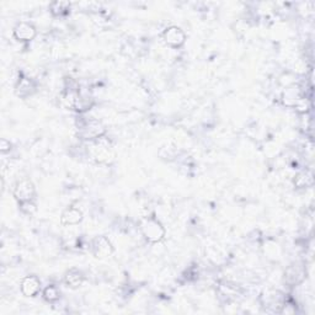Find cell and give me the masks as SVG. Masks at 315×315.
Wrapping results in <instances>:
<instances>
[{
  "label": "cell",
  "mask_w": 315,
  "mask_h": 315,
  "mask_svg": "<svg viewBox=\"0 0 315 315\" xmlns=\"http://www.w3.org/2000/svg\"><path fill=\"white\" fill-rule=\"evenodd\" d=\"M20 204H21V211L27 214H32L34 211H36V204H34L32 201L21 202Z\"/></svg>",
  "instance_id": "17"
},
{
  "label": "cell",
  "mask_w": 315,
  "mask_h": 315,
  "mask_svg": "<svg viewBox=\"0 0 315 315\" xmlns=\"http://www.w3.org/2000/svg\"><path fill=\"white\" fill-rule=\"evenodd\" d=\"M39 289V281L34 276L26 277L21 283V290L27 297H33Z\"/></svg>",
  "instance_id": "9"
},
{
  "label": "cell",
  "mask_w": 315,
  "mask_h": 315,
  "mask_svg": "<svg viewBox=\"0 0 315 315\" xmlns=\"http://www.w3.org/2000/svg\"><path fill=\"white\" fill-rule=\"evenodd\" d=\"M36 34V30L32 25L27 24V22H20L14 30V36L16 37L19 41H30Z\"/></svg>",
  "instance_id": "7"
},
{
  "label": "cell",
  "mask_w": 315,
  "mask_h": 315,
  "mask_svg": "<svg viewBox=\"0 0 315 315\" xmlns=\"http://www.w3.org/2000/svg\"><path fill=\"white\" fill-rule=\"evenodd\" d=\"M94 252L97 257L110 256L112 253V246H111L110 241L105 236H100V238L95 239V241H94Z\"/></svg>",
  "instance_id": "8"
},
{
  "label": "cell",
  "mask_w": 315,
  "mask_h": 315,
  "mask_svg": "<svg viewBox=\"0 0 315 315\" xmlns=\"http://www.w3.org/2000/svg\"><path fill=\"white\" fill-rule=\"evenodd\" d=\"M79 129H80V135L83 138H85V139H96V138H100L103 134V132H105L103 126L98 121L95 120L84 122L79 127Z\"/></svg>",
  "instance_id": "2"
},
{
  "label": "cell",
  "mask_w": 315,
  "mask_h": 315,
  "mask_svg": "<svg viewBox=\"0 0 315 315\" xmlns=\"http://www.w3.org/2000/svg\"><path fill=\"white\" fill-rule=\"evenodd\" d=\"M43 294H44V298H46L47 300H49V302H54V300H57L59 298L58 289H57L56 287H53V285L47 287L46 289H44Z\"/></svg>",
  "instance_id": "15"
},
{
  "label": "cell",
  "mask_w": 315,
  "mask_h": 315,
  "mask_svg": "<svg viewBox=\"0 0 315 315\" xmlns=\"http://www.w3.org/2000/svg\"><path fill=\"white\" fill-rule=\"evenodd\" d=\"M14 194L17 198V201L21 203V202H26V201H32L36 194V191H34V187L32 185V182L30 180H21L16 184V187L14 189Z\"/></svg>",
  "instance_id": "3"
},
{
  "label": "cell",
  "mask_w": 315,
  "mask_h": 315,
  "mask_svg": "<svg viewBox=\"0 0 315 315\" xmlns=\"http://www.w3.org/2000/svg\"><path fill=\"white\" fill-rule=\"evenodd\" d=\"M65 283L73 288L79 287L83 283V275L75 270L69 271L65 276Z\"/></svg>",
  "instance_id": "14"
},
{
  "label": "cell",
  "mask_w": 315,
  "mask_h": 315,
  "mask_svg": "<svg viewBox=\"0 0 315 315\" xmlns=\"http://www.w3.org/2000/svg\"><path fill=\"white\" fill-rule=\"evenodd\" d=\"M34 85L32 84V81L30 79L24 78L19 81L17 84V95L20 96H27L33 91Z\"/></svg>",
  "instance_id": "13"
},
{
  "label": "cell",
  "mask_w": 315,
  "mask_h": 315,
  "mask_svg": "<svg viewBox=\"0 0 315 315\" xmlns=\"http://www.w3.org/2000/svg\"><path fill=\"white\" fill-rule=\"evenodd\" d=\"M162 37H164V41L171 47L182 46L185 42V38H186L185 32L180 27L176 26H171L165 30L164 33H162Z\"/></svg>",
  "instance_id": "4"
},
{
  "label": "cell",
  "mask_w": 315,
  "mask_h": 315,
  "mask_svg": "<svg viewBox=\"0 0 315 315\" xmlns=\"http://www.w3.org/2000/svg\"><path fill=\"white\" fill-rule=\"evenodd\" d=\"M81 220V212L75 208H69L62 214V223L63 224H76Z\"/></svg>",
  "instance_id": "11"
},
{
  "label": "cell",
  "mask_w": 315,
  "mask_h": 315,
  "mask_svg": "<svg viewBox=\"0 0 315 315\" xmlns=\"http://www.w3.org/2000/svg\"><path fill=\"white\" fill-rule=\"evenodd\" d=\"M304 276H305V271L302 266L293 265L287 268L284 278H285V282L289 283L290 285H294L302 282V281L304 280Z\"/></svg>",
  "instance_id": "6"
},
{
  "label": "cell",
  "mask_w": 315,
  "mask_h": 315,
  "mask_svg": "<svg viewBox=\"0 0 315 315\" xmlns=\"http://www.w3.org/2000/svg\"><path fill=\"white\" fill-rule=\"evenodd\" d=\"M302 98L303 97L300 96L298 88H288L283 93V102L287 106H290V107H295Z\"/></svg>",
  "instance_id": "10"
},
{
  "label": "cell",
  "mask_w": 315,
  "mask_h": 315,
  "mask_svg": "<svg viewBox=\"0 0 315 315\" xmlns=\"http://www.w3.org/2000/svg\"><path fill=\"white\" fill-rule=\"evenodd\" d=\"M69 2L66 1H56L51 5V10L53 14H62L65 10H68Z\"/></svg>",
  "instance_id": "16"
},
{
  "label": "cell",
  "mask_w": 315,
  "mask_h": 315,
  "mask_svg": "<svg viewBox=\"0 0 315 315\" xmlns=\"http://www.w3.org/2000/svg\"><path fill=\"white\" fill-rule=\"evenodd\" d=\"M294 184L298 187L310 186V185H313V174L310 171H308V170L299 172L294 179Z\"/></svg>",
  "instance_id": "12"
},
{
  "label": "cell",
  "mask_w": 315,
  "mask_h": 315,
  "mask_svg": "<svg viewBox=\"0 0 315 315\" xmlns=\"http://www.w3.org/2000/svg\"><path fill=\"white\" fill-rule=\"evenodd\" d=\"M142 233L145 236V239L150 243H158L165 235V230L162 225L154 218H148L143 221Z\"/></svg>",
  "instance_id": "1"
},
{
  "label": "cell",
  "mask_w": 315,
  "mask_h": 315,
  "mask_svg": "<svg viewBox=\"0 0 315 315\" xmlns=\"http://www.w3.org/2000/svg\"><path fill=\"white\" fill-rule=\"evenodd\" d=\"M93 154L97 161L106 162V164L115 159V153L108 147V144H101V143L96 144L93 149Z\"/></svg>",
  "instance_id": "5"
}]
</instances>
